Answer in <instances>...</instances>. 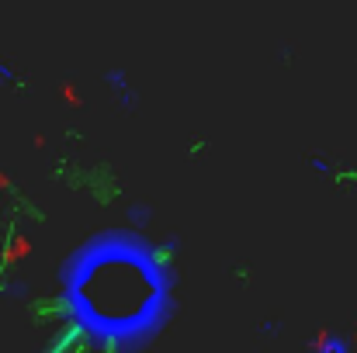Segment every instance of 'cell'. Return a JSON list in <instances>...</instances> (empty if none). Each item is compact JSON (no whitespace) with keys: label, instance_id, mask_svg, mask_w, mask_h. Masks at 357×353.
Wrapping results in <instances>:
<instances>
[{"label":"cell","instance_id":"3957f363","mask_svg":"<svg viewBox=\"0 0 357 353\" xmlns=\"http://www.w3.org/2000/svg\"><path fill=\"white\" fill-rule=\"evenodd\" d=\"M105 84H108L112 91H121V87H128V77H125L121 66H112V70L105 73Z\"/></svg>","mask_w":357,"mask_h":353},{"label":"cell","instance_id":"277c9868","mask_svg":"<svg viewBox=\"0 0 357 353\" xmlns=\"http://www.w3.org/2000/svg\"><path fill=\"white\" fill-rule=\"evenodd\" d=\"M115 94H119L121 111H135V104H139V94H135L132 87H121V91H115Z\"/></svg>","mask_w":357,"mask_h":353},{"label":"cell","instance_id":"5b68a950","mask_svg":"<svg viewBox=\"0 0 357 353\" xmlns=\"http://www.w3.org/2000/svg\"><path fill=\"white\" fill-rule=\"evenodd\" d=\"M0 84H3V87L17 84V73H14V66H10V63H0Z\"/></svg>","mask_w":357,"mask_h":353},{"label":"cell","instance_id":"6da1fadb","mask_svg":"<svg viewBox=\"0 0 357 353\" xmlns=\"http://www.w3.org/2000/svg\"><path fill=\"white\" fill-rule=\"evenodd\" d=\"M309 347H312V350H323V353H347L351 350V340L333 336V333H319V336H312Z\"/></svg>","mask_w":357,"mask_h":353},{"label":"cell","instance_id":"7a4b0ae2","mask_svg":"<svg viewBox=\"0 0 357 353\" xmlns=\"http://www.w3.org/2000/svg\"><path fill=\"white\" fill-rule=\"evenodd\" d=\"M125 215H128V222L146 226V222H149V215H153V208H149V205H128V208H125Z\"/></svg>","mask_w":357,"mask_h":353},{"label":"cell","instance_id":"52a82bcc","mask_svg":"<svg viewBox=\"0 0 357 353\" xmlns=\"http://www.w3.org/2000/svg\"><path fill=\"white\" fill-rule=\"evenodd\" d=\"M312 170H316V173H330L333 163H326V159H312Z\"/></svg>","mask_w":357,"mask_h":353},{"label":"cell","instance_id":"8992f818","mask_svg":"<svg viewBox=\"0 0 357 353\" xmlns=\"http://www.w3.org/2000/svg\"><path fill=\"white\" fill-rule=\"evenodd\" d=\"M63 94H66V101H70L73 108H80V94H77V91H73L70 84H63Z\"/></svg>","mask_w":357,"mask_h":353}]
</instances>
